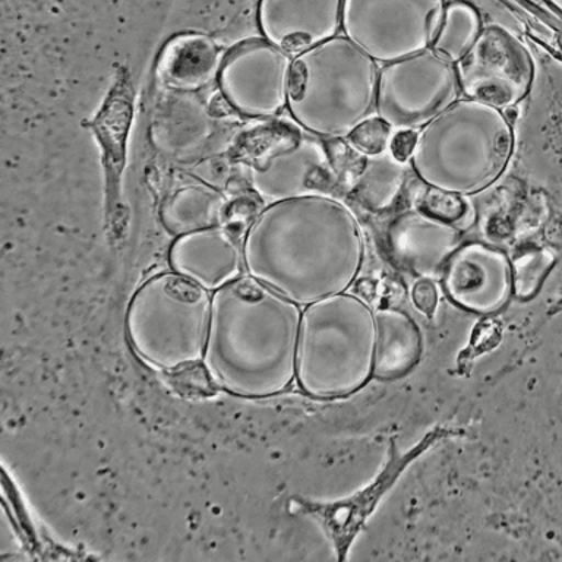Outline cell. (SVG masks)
<instances>
[{"label": "cell", "mask_w": 562, "mask_h": 562, "mask_svg": "<svg viewBox=\"0 0 562 562\" xmlns=\"http://www.w3.org/2000/svg\"><path fill=\"white\" fill-rule=\"evenodd\" d=\"M363 261L358 218L333 196L268 204L245 235L246 274L301 306L347 292Z\"/></svg>", "instance_id": "cell-1"}, {"label": "cell", "mask_w": 562, "mask_h": 562, "mask_svg": "<svg viewBox=\"0 0 562 562\" xmlns=\"http://www.w3.org/2000/svg\"><path fill=\"white\" fill-rule=\"evenodd\" d=\"M302 306L248 274L213 293L204 368L218 389L270 398L296 381Z\"/></svg>", "instance_id": "cell-2"}, {"label": "cell", "mask_w": 562, "mask_h": 562, "mask_svg": "<svg viewBox=\"0 0 562 562\" xmlns=\"http://www.w3.org/2000/svg\"><path fill=\"white\" fill-rule=\"evenodd\" d=\"M513 148L504 110L465 97L422 127L411 165L422 183L470 196L504 175Z\"/></svg>", "instance_id": "cell-3"}, {"label": "cell", "mask_w": 562, "mask_h": 562, "mask_svg": "<svg viewBox=\"0 0 562 562\" xmlns=\"http://www.w3.org/2000/svg\"><path fill=\"white\" fill-rule=\"evenodd\" d=\"M381 66L346 35L293 57L288 109L303 130L340 139L376 114Z\"/></svg>", "instance_id": "cell-4"}, {"label": "cell", "mask_w": 562, "mask_h": 562, "mask_svg": "<svg viewBox=\"0 0 562 562\" xmlns=\"http://www.w3.org/2000/svg\"><path fill=\"white\" fill-rule=\"evenodd\" d=\"M375 311L338 293L303 307L296 382L312 398H341L363 389L375 363Z\"/></svg>", "instance_id": "cell-5"}, {"label": "cell", "mask_w": 562, "mask_h": 562, "mask_svg": "<svg viewBox=\"0 0 562 562\" xmlns=\"http://www.w3.org/2000/svg\"><path fill=\"white\" fill-rule=\"evenodd\" d=\"M213 293L175 271L145 281L125 316L127 341L145 363L162 371L204 360Z\"/></svg>", "instance_id": "cell-6"}, {"label": "cell", "mask_w": 562, "mask_h": 562, "mask_svg": "<svg viewBox=\"0 0 562 562\" xmlns=\"http://www.w3.org/2000/svg\"><path fill=\"white\" fill-rule=\"evenodd\" d=\"M461 94L454 61L428 48L381 66L376 116L394 131H420Z\"/></svg>", "instance_id": "cell-7"}, {"label": "cell", "mask_w": 562, "mask_h": 562, "mask_svg": "<svg viewBox=\"0 0 562 562\" xmlns=\"http://www.w3.org/2000/svg\"><path fill=\"white\" fill-rule=\"evenodd\" d=\"M446 0H346L342 33L378 64L428 50Z\"/></svg>", "instance_id": "cell-8"}, {"label": "cell", "mask_w": 562, "mask_h": 562, "mask_svg": "<svg viewBox=\"0 0 562 562\" xmlns=\"http://www.w3.org/2000/svg\"><path fill=\"white\" fill-rule=\"evenodd\" d=\"M249 178L254 191L268 204L333 196L340 184L336 162L321 136L290 126L250 162Z\"/></svg>", "instance_id": "cell-9"}, {"label": "cell", "mask_w": 562, "mask_h": 562, "mask_svg": "<svg viewBox=\"0 0 562 562\" xmlns=\"http://www.w3.org/2000/svg\"><path fill=\"white\" fill-rule=\"evenodd\" d=\"M293 56L267 38H250L224 56L218 75L223 99L240 116L276 117L288 108Z\"/></svg>", "instance_id": "cell-10"}, {"label": "cell", "mask_w": 562, "mask_h": 562, "mask_svg": "<svg viewBox=\"0 0 562 562\" xmlns=\"http://www.w3.org/2000/svg\"><path fill=\"white\" fill-rule=\"evenodd\" d=\"M456 68L468 99L499 110L520 103L533 81V64L526 47L499 25L483 26Z\"/></svg>", "instance_id": "cell-11"}, {"label": "cell", "mask_w": 562, "mask_h": 562, "mask_svg": "<svg viewBox=\"0 0 562 562\" xmlns=\"http://www.w3.org/2000/svg\"><path fill=\"white\" fill-rule=\"evenodd\" d=\"M439 281L461 310L482 316L498 314L514 294L512 258L496 246L463 241Z\"/></svg>", "instance_id": "cell-12"}, {"label": "cell", "mask_w": 562, "mask_h": 562, "mask_svg": "<svg viewBox=\"0 0 562 562\" xmlns=\"http://www.w3.org/2000/svg\"><path fill=\"white\" fill-rule=\"evenodd\" d=\"M245 235L228 223L175 237L171 271L214 293L246 274Z\"/></svg>", "instance_id": "cell-13"}, {"label": "cell", "mask_w": 562, "mask_h": 562, "mask_svg": "<svg viewBox=\"0 0 562 562\" xmlns=\"http://www.w3.org/2000/svg\"><path fill=\"white\" fill-rule=\"evenodd\" d=\"M463 231L412 206L390 223L386 245L395 266L417 279H441L448 259L463 244Z\"/></svg>", "instance_id": "cell-14"}, {"label": "cell", "mask_w": 562, "mask_h": 562, "mask_svg": "<svg viewBox=\"0 0 562 562\" xmlns=\"http://www.w3.org/2000/svg\"><path fill=\"white\" fill-rule=\"evenodd\" d=\"M346 0H259L258 25L268 42L297 56L342 31Z\"/></svg>", "instance_id": "cell-15"}, {"label": "cell", "mask_w": 562, "mask_h": 562, "mask_svg": "<svg viewBox=\"0 0 562 562\" xmlns=\"http://www.w3.org/2000/svg\"><path fill=\"white\" fill-rule=\"evenodd\" d=\"M226 53L204 34H180L162 47L156 75L171 91L193 94L218 81Z\"/></svg>", "instance_id": "cell-16"}, {"label": "cell", "mask_w": 562, "mask_h": 562, "mask_svg": "<svg viewBox=\"0 0 562 562\" xmlns=\"http://www.w3.org/2000/svg\"><path fill=\"white\" fill-rule=\"evenodd\" d=\"M375 323L373 376L384 381L406 376L419 363L424 351L419 325L406 312L394 306L378 307Z\"/></svg>", "instance_id": "cell-17"}, {"label": "cell", "mask_w": 562, "mask_h": 562, "mask_svg": "<svg viewBox=\"0 0 562 562\" xmlns=\"http://www.w3.org/2000/svg\"><path fill=\"white\" fill-rule=\"evenodd\" d=\"M227 198L206 184H189L170 193L160 206V222L170 236L224 226L231 217Z\"/></svg>", "instance_id": "cell-18"}, {"label": "cell", "mask_w": 562, "mask_h": 562, "mask_svg": "<svg viewBox=\"0 0 562 562\" xmlns=\"http://www.w3.org/2000/svg\"><path fill=\"white\" fill-rule=\"evenodd\" d=\"M404 178L406 165L395 160L390 151L380 157H364L362 173L356 180L353 195L364 209L372 213H382L397 200Z\"/></svg>", "instance_id": "cell-19"}, {"label": "cell", "mask_w": 562, "mask_h": 562, "mask_svg": "<svg viewBox=\"0 0 562 562\" xmlns=\"http://www.w3.org/2000/svg\"><path fill=\"white\" fill-rule=\"evenodd\" d=\"M482 30L481 15L472 4L460 0L447 3L437 37L430 48L457 64L476 43Z\"/></svg>", "instance_id": "cell-20"}, {"label": "cell", "mask_w": 562, "mask_h": 562, "mask_svg": "<svg viewBox=\"0 0 562 562\" xmlns=\"http://www.w3.org/2000/svg\"><path fill=\"white\" fill-rule=\"evenodd\" d=\"M553 257L547 249L529 248L512 258L513 292L520 301L533 297L551 270Z\"/></svg>", "instance_id": "cell-21"}, {"label": "cell", "mask_w": 562, "mask_h": 562, "mask_svg": "<svg viewBox=\"0 0 562 562\" xmlns=\"http://www.w3.org/2000/svg\"><path fill=\"white\" fill-rule=\"evenodd\" d=\"M413 206L432 215L435 218L456 224L459 227L469 214V204L465 196L442 191V189L429 187L425 183H422V187L417 189Z\"/></svg>", "instance_id": "cell-22"}, {"label": "cell", "mask_w": 562, "mask_h": 562, "mask_svg": "<svg viewBox=\"0 0 562 562\" xmlns=\"http://www.w3.org/2000/svg\"><path fill=\"white\" fill-rule=\"evenodd\" d=\"M394 130L390 123L380 116H372L356 126L347 135V143L362 157L372 158L384 156L390 151Z\"/></svg>", "instance_id": "cell-23"}, {"label": "cell", "mask_w": 562, "mask_h": 562, "mask_svg": "<svg viewBox=\"0 0 562 562\" xmlns=\"http://www.w3.org/2000/svg\"><path fill=\"white\" fill-rule=\"evenodd\" d=\"M412 301L425 315L432 316L438 305V289L435 280L419 279L412 289Z\"/></svg>", "instance_id": "cell-24"}, {"label": "cell", "mask_w": 562, "mask_h": 562, "mask_svg": "<svg viewBox=\"0 0 562 562\" xmlns=\"http://www.w3.org/2000/svg\"><path fill=\"white\" fill-rule=\"evenodd\" d=\"M417 134H419V131H395L390 144L391 156H393L398 162L408 165L412 160L413 153H415L416 149Z\"/></svg>", "instance_id": "cell-25"}]
</instances>
